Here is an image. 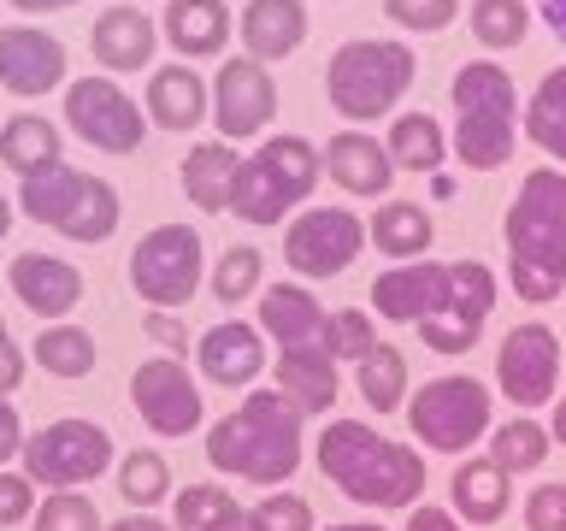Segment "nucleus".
Masks as SVG:
<instances>
[{
	"mask_svg": "<svg viewBox=\"0 0 566 531\" xmlns=\"http://www.w3.org/2000/svg\"><path fill=\"white\" fill-rule=\"evenodd\" d=\"M7 283L42 325H60V319L83 301V272L60 254H18L7 266Z\"/></svg>",
	"mask_w": 566,
	"mask_h": 531,
	"instance_id": "19",
	"label": "nucleus"
},
{
	"mask_svg": "<svg viewBox=\"0 0 566 531\" xmlns=\"http://www.w3.org/2000/svg\"><path fill=\"white\" fill-rule=\"evenodd\" d=\"M65 124L95 154H136L148 136V113L124 95L113 77H77L65 83Z\"/></svg>",
	"mask_w": 566,
	"mask_h": 531,
	"instance_id": "11",
	"label": "nucleus"
},
{
	"mask_svg": "<svg viewBox=\"0 0 566 531\" xmlns=\"http://www.w3.org/2000/svg\"><path fill=\"white\" fill-rule=\"evenodd\" d=\"M53 159H65L60 154V124H53V118L12 113L7 124H0V166H12L18 177H30V171L53 166Z\"/></svg>",
	"mask_w": 566,
	"mask_h": 531,
	"instance_id": "31",
	"label": "nucleus"
},
{
	"mask_svg": "<svg viewBox=\"0 0 566 531\" xmlns=\"http://www.w3.org/2000/svg\"><path fill=\"white\" fill-rule=\"evenodd\" d=\"M24 472L48 490H77L88 478H101L106 467H118L113 431L95 419H53L35 437H24Z\"/></svg>",
	"mask_w": 566,
	"mask_h": 531,
	"instance_id": "9",
	"label": "nucleus"
},
{
	"mask_svg": "<svg viewBox=\"0 0 566 531\" xmlns=\"http://www.w3.org/2000/svg\"><path fill=\"white\" fill-rule=\"evenodd\" d=\"M354 389H360V402L378 419L396 414V407H407V354L396 343H378L366 361H354Z\"/></svg>",
	"mask_w": 566,
	"mask_h": 531,
	"instance_id": "33",
	"label": "nucleus"
},
{
	"mask_svg": "<svg viewBox=\"0 0 566 531\" xmlns=\"http://www.w3.org/2000/svg\"><path fill=\"white\" fill-rule=\"evenodd\" d=\"M318 166L331 171L336 189L360 195V201H371V195H384L396 184V159H389V148L371 131H336L325 148H318Z\"/></svg>",
	"mask_w": 566,
	"mask_h": 531,
	"instance_id": "20",
	"label": "nucleus"
},
{
	"mask_svg": "<svg viewBox=\"0 0 566 531\" xmlns=\"http://www.w3.org/2000/svg\"><path fill=\"white\" fill-rule=\"evenodd\" d=\"M507 278L525 301H555L566 290V171L537 166L520 177V195L502 219Z\"/></svg>",
	"mask_w": 566,
	"mask_h": 531,
	"instance_id": "3",
	"label": "nucleus"
},
{
	"mask_svg": "<svg viewBox=\"0 0 566 531\" xmlns=\"http://www.w3.org/2000/svg\"><path fill=\"white\" fill-rule=\"evenodd\" d=\"M142 113L148 124L159 131H195L201 118H212V83L201 77L195 65H154L148 71V101H142Z\"/></svg>",
	"mask_w": 566,
	"mask_h": 531,
	"instance_id": "22",
	"label": "nucleus"
},
{
	"mask_svg": "<svg viewBox=\"0 0 566 531\" xmlns=\"http://www.w3.org/2000/svg\"><path fill=\"white\" fill-rule=\"evenodd\" d=\"M65 42L60 35H48V30H35V24H0V88L7 95H48V88H60L65 83Z\"/></svg>",
	"mask_w": 566,
	"mask_h": 531,
	"instance_id": "16",
	"label": "nucleus"
},
{
	"mask_svg": "<svg viewBox=\"0 0 566 531\" xmlns=\"http://www.w3.org/2000/svg\"><path fill=\"white\" fill-rule=\"evenodd\" d=\"M318 348H325L331 361H366V354L378 348V325H371L366 308H336V313L325 319Z\"/></svg>",
	"mask_w": 566,
	"mask_h": 531,
	"instance_id": "41",
	"label": "nucleus"
},
{
	"mask_svg": "<svg viewBox=\"0 0 566 531\" xmlns=\"http://www.w3.org/2000/svg\"><path fill=\"white\" fill-rule=\"evenodd\" d=\"M401 531H460V520H454L449 508H431V502H424V508H407V525H401Z\"/></svg>",
	"mask_w": 566,
	"mask_h": 531,
	"instance_id": "50",
	"label": "nucleus"
},
{
	"mask_svg": "<svg viewBox=\"0 0 566 531\" xmlns=\"http://www.w3.org/2000/svg\"><path fill=\"white\" fill-rule=\"evenodd\" d=\"M18 12H65V7H83V0H7Z\"/></svg>",
	"mask_w": 566,
	"mask_h": 531,
	"instance_id": "53",
	"label": "nucleus"
},
{
	"mask_svg": "<svg viewBox=\"0 0 566 531\" xmlns=\"http://www.w3.org/2000/svg\"><path fill=\"white\" fill-rule=\"evenodd\" d=\"M467 24H472V42L478 48L507 53V48H520L525 35H531V7H525V0H472Z\"/></svg>",
	"mask_w": 566,
	"mask_h": 531,
	"instance_id": "37",
	"label": "nucleus"
},
{
	"mask_svg": "<svg viewBox=\"0 0 566 531\" xmlns=\"http://www.w3.org/2000/svg\"><path fill=\"white\" fill-rule=\"evenodd\" d=\"M525 136L566 171V65H555L525 101Z\"/></svg>",
	"mask_w": 566,
	"mask_h": 531,
	"instance_id": "34",
	"label": "nucleus"
},
{
	"mask_svg": "<svg viewBox=\"0 0 566 531\" xmlns=\"http://www.w3.org/2000/svg\"><path fill=\"white\" fill-rule=\"evenodd\" d=\"M0 336H7V325H0Z\"/></svg>",
	"mask_w": 566,
	"mask_h": 531,
	"instance_id": "58",
	"label": "nucleus"
},
{
	"mask_svg": "<svg viewBox=\"0 0 566 531\" xmlns=\"http://www.w3.org/2000/svg\"><path fill=\"white\" fill-rule=\"evenodd\" d=\"M7 230H12V201L0 195V237H7Z\"/></svg>",
	"mask_w": 566,
	"mask_h": 531,
	"instance_id": "56",
	"label": "nucleus"
},
{
	"mask_svg": "<svg viewBox=\"0 0 566 531\" xmlns=\"http://www.w3.org/2000/svg\"><path fill=\"white\" fill-rule=\"evenodd\" d=\"M325 319L331 313L318 308V295L307 283H272V290H260V331L283 348L318 343V336H325Z\"/></svg>",
	"mask_w": 566,
	"mask_h": 531,
	"instance_id": "27",
	"label": "nucleus"
},
{
	"mask_svg": "<svg viewBox=\"0 0 566 531\" xmlns=\"http://www.w3.org/2000/svg\"><path fill=\"white\" fill-rule=\"evenodd\" d=\"M548 437H555V442H566V396L555 402V419H548Z\"/></svg>",
	"mask_w": 566,
	"mask_h": 531,
	"instance_id": "55",
	"label": "nucleus"
},
{
	"mask_svg": "<svg viewBox=\"0 0 566 531\" xmlns=\"http://www.w3.org/2000/svg\"><path fill=\"white\" fill-rule=\"evenodd\" d=\"M18 384H24V348L12 336H0V402H12Z\"/></svg>",
	"mask_w": 566,
	"mask_h": 531,
	"instance_id": "49",
	"label": "nucleus"
},
{
	"mask_svg": "<svg viewBox=\"0 0 566 531\" xmlns=\"http://www.w3.org/2000/svg\"><path fill=\"white\" fill-rule=\"evenodd\" d=\"M195 361H201V378H207V384L248 389V384L265 372V331L248 325V319H219V325L201 331Z\"/></svg>",
	"mask_w": 566,
	"mask_h": 531,
	"instance_id": "18",
	"label": "nucleus"
},
{
	"mask_svg": "<svg viewBox=\"0 0 566 531\" xmlns=\"http://www.w3.org/2000/svg\"><path fill=\"white\" fill-rule=\"evenodd\" d=\"M118 496L130 502L136 513H154L159 502L171 496V467L159 449H130L118 460Z\"/></svg>",
	"mask_w": 566,
	"mask_h": 531,
	"instance_id": "38",
	"label": "nucleus"
},
{
	"mask_svg": "<svg viewBox=\"0 0 566 531\" xmlns=\"http://www.w3.org/2000/svg\"><path fill=\"white\" fill-rule=\"evenodd\" d=\"M537 12H543V24L566 42V0H537Z\"/></svg>",
	"mask_w": 566,
	"mask_h": 531,
	"instance_id": "52",
	"label": "nucleus"
},
{
	"mask_svg": "<svg viewBox=\"0 0 566 531\" xmlns=\"http://www.w3.org/2000/svg\"><path fill=\"white\" fill-rule=\"evenodd\" d=\"M254 520L265 531H318L313 502H307V496H295V490H265L254 502Z\"/></svg>",
	"mask_w": 566,
	"mask_h": 531,
	"instance_id": "44",
	"label": "nucleus"
},
{
	"mask_svg": "<svg viewBox=\"0 0 566 531\" xmlns=\"http://www.w3.org/2000/svg\"><path fill=\"white\" fill-rule=\"evenodd\" d=\"M219 531H265V525L254 520V508H242V513H230V520H224Z\"/></svg>",
	"mask_w": 566,
	"mask_h": 531,
	"instance_id": "54",
	"label": "nucleus"
},
{
	"mask_svg": "<svg viewBox=\"0 0 566 531\" xmlns=\"http://www.w3.org/2000/svg\"><path fill=\"white\" fill-rule=\"evenodd\" d=\"M413 77H419V60L407 42L348 35L325 65V101H331V113H343L348 124H378L401 106Z\"/></svg>",
	"mask_w": 566,
	"mask_h": 531,
	"instance_id": "5",
	"label": "nucleus"
},
{
	"mask_svg": "<svg viewBox=\"0 0 566 531\" xmlns=\"http://www.w3.org/2000/svg\"><path fill=\"white\" fill-rule=\"evenodd\" d=\"M318 148L307 136H265L260 154H248L230 184V212L248 225H283V212L301 207L318 184Z\"/></svg>",
	"mask_w": 566,
	"mask_h": 531,
	"instance_id": "6",
	"label": "nucleus"
},
{
	"mask_svg": "<svg viewBox=\"0 0 566 531\" xmlns=\"http://www.w3.org/2000/svg\"><path fill=\"white\" fill-rule=\"evenodd\" d=\"M130 407L142 414L154 437H189L201 425V384L189 378V366L177 354H159V361H142L130 372Z\"/></svg>",
	"mask_w": 566,
	"mask_h": 531,
	"instance_id": "13",
	"label": "nucleus"
},
{
	"mask_svg": "<svg viewBox=\"0 0 566 531\" xmlns=\"http://www.w3.org/2000/svg\"><path fill=\"white\" fill-rule=\"evenodd\" d=\"M548 449H555V437H548V425L531 419V414H513L507 425H495V431H490V460L507 478L513 472H537L548 460Z\"/></svg>",
	"mask_w": 566,
	"mask_h": 531,
	"instance_id": "36",
	"label": "nucleus"
},
{
	"mask_svg": "<svg viewBox=\"0 0 566 531\" xmlns=\"http://www.w3.org/2000/svg\"><path fill=\"white\" fill-rule=\"evenodd\" d=\"M159 35H166L171 53H184L189 65L212 60V53H224V42H230V7L224 0H166Z\"/></svg>",
	"mask_w": 566,
	"mask_h": 531,
	"instance_id": "25",
	"label": "nucleus"
},
{
	"mask_svg": "<svg viewBox=\"0 0 566 531\" xmlns=\"http://www.w3.org/2000/svg\"><path fill=\"white\" fill-rule=\"evenodd\" d=\"M30 531H106L95 502L83 490H48V502H35Z\"/></svg>",
	"mask_w": 566,
	"mask_h": 531,
	"instance_id": "42",
	"label": "nucleus"
},
{
	"mask_svg": "<svg viewBox=\"0 0 566 531\" xmlns=\"http://www.w3.org/2000/svg\"><path fill=\"white\" fill-rule=\"evenodd\" d=\"M442 301H449V266L431 260V254L389 266V272L371 283V308H378V319H389V325H424Z\"/></svg>",
	"mask_w": 566,
	"mask_h": 531,
	"instance_id": "17",
	"label": "nucleus"
},
{
	"mask_svg": "<svg viewBox=\"0 0 566 531\" xmlns=\"http://www.w3.org/2000/svg\"><path fill=\"white\" fill-rule=\"evenodd\" d=\"M106 531H177V525H166V520H159V513H124V520H113V525H106Z\"/></svg>",
	"mask_w": 566,
	"mask_h": 531,
	"instance_id": "51",
	"label": "nucleus"
},
{
	"mask_svg": "<svg viewBox=\"0 0 566 531\" xmlns=\"http://www.w3.org/2000/svg\"><path fill=\"white\" fill-rule=\"evenodd\" d=\"M18 455H24V419L12 402H0V467H12Z\"/></svg>",
	"mask_w": 566,
	"mask_h": 531,
	"instance_id": "48",
	"label": "nucleus"
},
{
	"mask_svg": "<svg viewBox=\"0 0 566 531\" xmlns=\"http://www.w3.org/2000/svg\"><path fill=\"white\" fill-rule=\"evenodd\" d=\"M142 325H148V336H154V343H166V354H177V361H184V348H189V331L177 325L171 313L148 308V319H142Z\"/></svg>",
	"mask_w": 566,
	"mask_h": 531,
	"instance_id": "47",
	"label": "nucleus"
},
{
	"mask_svg": "<svg viewBox=\"0 0 566 531\" xmlns=\"http://www.w3.org/2000/svg\"><path fill=\"white\" fill-rule=\"evenodd\" d=\"M366 248V219L348 207H301L283 230V260L295 278H343Z\"/></svg>",
	"mask_w": 566,
	"mask_h": 531,
	"instance_id": "10",
	"label": "nucleus"
},
{
	"mask_svg": "<svg viewBox=\"0 0 566 531\" xmlns=\"http://www.w3.org/2000/svg\"><path fill=\"white\" fill-rule=\"evenodd\" d=\"M525 531H566V485H537L525 496Z\"/></svg>",
	"mask_w": 566,
	"mask_h": 531,
	"instance_id": "46",
	"label": "nucleus"
},
{
	"mask_svg": "<svg viewBox=\"0 0 566 531\" xmlns=\"http://www.w3.org/2000/svg\"><path fill=\"white\" fill-rule=\"evenodd\" d=\"M313 455L318 472L360 508H419L424 496V455L396 437H378L366 419H331Z\"/></svg>",
	"mask_w": 566,
	"mask_h": 531,
	"instance_id": "2",
	"label": "nucleus"
},
{
	"mask_svg": "<svg viewBox=\"0 0 566 531\" xmlns=\"http://www.w3.org/2000/svg\"><path fill=\"white\" fill-rule=\"evenodd\" d=\"M454 101V142L449 154L467 171H502L520 142V88H513L507 65L495 60H467L449 83Z\"/></svg>",
	"mask_w": 566,
	"mask_h": 531,
	"instance_id": "4",
	"label": "nucleus"
},
{
	"mask_svg": "<svg viewBox=\"0 0 566 531\" xmlns=\"http://www.w3.org/2000/svg\"><path fill=\"white\" fill-rule=\"evenodd\" d=\"M207 278V242L189 225H154L130 248V290L159 313H177Z\"/></svg>",
	"mask_w": 566,
	"mask_h": 531,
	"instance_id": "8",
	"label": "nucleus"
},
{
	"mask_svg": "<svg viewBox=\"0 0 566 531\" xmlns=\"http://www.w3.org/2000/svg\"><path fill=\"white\" fill-rule=\"evenodd\" d=\"M307 0H248L242 18H237V35H242V53L260 65L272 60H290V53L307 42Z\"/></svg>",
	"mask_w": 566,
	"mask_h": 531,
	"instance_id": "23",
	"label": "nucleus"
},
{
	"mask_svg": "<svg viewBox=\"0 0 566 531\" xmlns=\"http://www.w3.org/2000/svg\"><path fill=\"white\" fill-rule=\"evenodd\" d=\"M101 361V348H95V336H88L83 325H42V336H35V366L48 372V378H88Z\"/></svg>",
	"mask_w": 566,
	"mask_h": 531,
	"instance_id": "35",
	"label": "nucleus"
},
{
	"mask_svg": "<svg viewBox=\"0 0 566 531\" xmlns=\"http://www.w3.org/2000/svg\"><path fill=\"white\" fill-rule=\"evenodd\" d=\"M237 166L242 159L230 154V142H195V148L184 154V166H177V177H184V195L201 212H224L230 184H237Z\"/></svg>",
	"mask_w": 566,
	"mask_h": 531,
	"instance_id": "29",
	"label": "nucleus"
},
{
	"mask_svg": "<svg viewBox=\"0 0 566 531\" xmlns=\"http://www.w3.org/2000/svg\"><path fill=\"white\" fill-rule=\"evenodd\" d=\"M230 513H242V508H237V496H230L224 485H189V490L171 496L177 531H219Z\"/></svg>",
	"mask_w": 566,
	"mask_h": 531,
	"instance_id": "40",
	"label": "nucleus"
},
{
	"mask_svg": "<svg viewBox=\"0 0 566 531\" xmlns=\"http://www.w3.org/2000/svg\"><path fill=\"white\" fill-rule=\"evenodd\" d=\"M384 148L396 159V171H437L442 159H449V131H442L431 113H396Z\"/></svg>",
	"mask_w": 566,
	"mask_h": 531,
	"instance_id": "32",
	"label": "nucleus"
},
{
	"mask_svg": "<svg viewBox=\"0 0 566 531\" xmlns=\"http://www.w3.org/2000/svg\"><path fill=\"white\" fill-rule=\"evenodd\" d=\"M118 212H124L118 189L95 171H77V189H71V201H65L60 219H53V230L71 242H106L118 230Z\"/></svg>",
	"mask_w": 566,
	"mask_h": 531,
	"instance_id": "28",
	"label": "nucleus"
},
{
	"mask_svg": "<svg viewBox=\"0 0 566 531\" xmlns=\"http://www.w3.org/2000/svg\"><path fill=\"white\" fill-rule=\"evenodd\" d=\"M260 283H265V260H260V248H248V242L224 248V254L212 260V272H207V290H212V301H224V308L260 295Z\"/></svg>",
	"mask_w": 566,
	"mask_h": 531,
	"instance_id": "39",
	"label": "nucleus"
},
{
	"mask_svg": "<svg viewBox=\"0 0 566 531\" xmlns=\"http://www.w3.org/2000/svg\"><path fill=\"white\" fill-rule=\"evenodd\" d=\"M307 455V431L301 414L283 402V389H248L224 419H212L207 431V467L242 485L283 490Z\"/></svg>",
	"mask_w": 566,
	"mask_h": 531,
	"instance_id": "1",
	"label": "nucleus"
},
{
	"mask_svg": "<svg viewBox=\"0 0 566 531\" xmlns=\"http://www.w3.org/2000/svg\"><path fill=\"white\" fill-rule=\"evenodd\" d=\"M30 513H35V478L0 467V531H7V525H24Z\"/></svg>",
	"mask_w": 566,
	"mask_h": 531,
	"instance_id": "45",
	"label": "nucleus"
},
{
	"mask_svg": "<svg viewBox=\"0 0 566 531\" xmlns=\"http://www.w3.org/2000/svg\"><path fill=\"white\" fill-rule=\"evenodd\" d=\"M272 389H283V402H290L301 419H313V414H331V402H336V361H331V354L318 348V343L277 348Z\"/></svg>",
	"mask_w": 566,
	"mask_h": 531,
	"instance_id": "24",
	"label": "nucleus"
},
{
	"mask_svg": "<svg viewBox=\"0 0 566 531\" xmlns=\"http://www.w3.org/2000/svg\"><path fill=\"white\" fill-rule=\"evenodd\" d=\"M384 12L413 35H442L467 7H460V0H384Z\"/></svg>",
	"mask_w": 566,
	"mask_h": 531,
	"instance_id": "43",
	"label": "nucleus"
},
{
	"mask_svg": "<svg viewBox=\"0 0 566 531\" xmlns=\"http://www.w3.org/2000/svg\"><path fill=\"white\" fill-rule=\"evenodd\" d=\"M277 113V83L260 60H224L219 77H212V124H219L224 142H248L260 136Z\"/></svg>",
	"mask_w": 566,
	"mask_h": 531,
	"instance_id": "15",
	"label": "nucleus"
},
{
	"mask_svg": "<svg viewBox=\"0 0 566 531\" xmlns=\"http://www.w3.org/2000/svg\"><path fill=\"white\" fill-rule=\"evenodd\" d=\"M331 531H384V525H360V520H354V525H331Z\"/></svg>",
	"mask_w": 566,
	"mask_h": 531,
	"instance_id": "57",
	"label": "nucleus"
},
{
	"mask_svg": "<svg viewBox=\"0 0 566 531\" xmlns=\"http://www.w3.org/2000/svg\"><path fill=\"white\" fill-rule=\"evenodd\" d=\"M449 502H454V520H467V525H495L502 513L513 508V478L495 467V460H460L454 478H449Z\"/></svg>",
	"mask_w": 566,
	"mask_h": 531,
	"instance_id": "26",
	"label": "nucleus"
},
{
	"mask_svg": "<svg viewBox=\"0 0 566 531\" xmlns=\"http://www.w3.org/2000/svg\"><path fill=\"white\" fill-rule=\"evenodd\" d=\"M366 242H378V254L389 260H424V248L437 242V225L419 201H384L366 219Z\"/></svg>",
	"mask_w": 566,
	"mask_h": 531,
	"instance_id": "30",
	"label": "nucleus"
},
{
	"mask_svg": "<svg viewBox=\"0 0 566 531\" xmlns=\"http://www.w3.org/2000/svg\"><path fill=\"white\" fill-rule=\"evenodd\" d=\"M495 384L513 407H543L560 389V336L548 325H513L495 348Z\"/></svg>",
	"mask_w": 566,
	"mask_h": 531,
	"instance_id": "14",
	"label": "nucleus"
},
{
	"mask_svg": "<svg viewBox=\"0 0 566 531\" xmlns=\"http://www.w3.org/2000/svg\"><path fill=\"white\" fill-rule=\"evenodd\" d=\"M154 48H159V24L142 7H106L95 18V30H88V53H95V65L113 71V77L154 65Z\"/></svg>",
	"mask_w": 566,
	"mask_h": 531,
	"instance_id": "21",
	"label": "nucleus"
},
{
	"mask_svg": "<svg viewBox=\"0 0 566 531\" xmlns=\"http://www.w3.org/2000/svg\"><path fill=\"white\" fill-rule=\"evenodd\" d=\"M407 425L424 449L437 455H467L478 437L490 431V389L472 372H442L424 378V389L407 396Z\"/></svg>",
	"mask_w": 566,
	"mask_h": 531,
	"instance_id": "7",
	"label": "nucleus"
},
{
	"mask_svg": "<svg viewBox=\"0 0 566 531\" xmlns=\"http://www.w3.org/2000/svg\"><path fill=\"white\" fill-rule=\"evenodd\" d=\"M490 313H495V272L484 260H449V301L424 319L419 336L437 354H467L484 336Z\"/></svg>",
	"mask_w": 566,
	"mask_h": 531,
	"instance_id": "12",
	"label": "nucleus"
}]
</instances>
